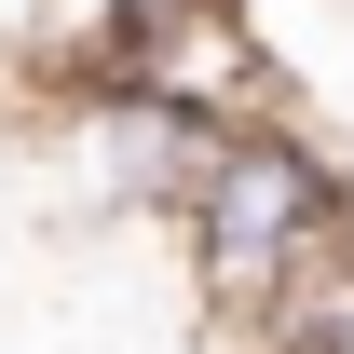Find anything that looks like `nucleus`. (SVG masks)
<instances>
[{
    "label": "nucleus",
    "mask_w": 354,
    "mask_h": 354,
    "mask_svg": "<svg viewBox=\"0 0 354 354\" xmlns=\"http://www.w3.org/2000/svg\"><path fill=\"white\" fill-rule=\"evenodd\" d=\"M354 245V150L300 123V109H272V123H232L191 177V205H177V259L191 286L218 300V327L272 313L300 272H327Z\"/></svg>",
    "instance_id": "nucleus-1"
}]
</instances>
